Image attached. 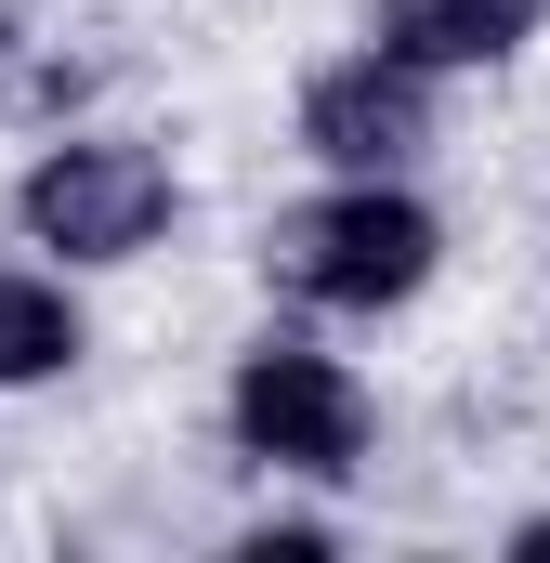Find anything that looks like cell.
Returning a JSON list of instances; mask_svg holds the SVG:
<instances>
[{
  "label": "cell",
  "mask_w": 550,
  "mask_h": 563,
  "mask_svg": "<svg viewBox=\"0 0 550 563\" xmlns=\"http://www.w3.org/2000/svg\"><path fill=\"white\" fill-rule=\"evenodd\" d=\"M275 276L301 288V301H407V288L432 276V210L381 197V184L315 197V210L275 223Z\"/></svg>",
  "instance_id": "cell-1"
},
{
  "label": "cell",
  "mask_w": 550,
  "mask_h": 563,
  "mask_svg": "<svg viewBox=\"0 0 550 563\" xmlns=\"http://www.w3.org/2000/svg\"><path fill=\"white\" fill-rule=\"evenodd\" d=\"M170 223V170L144 144H53L26 170V236L66 250V263H119Z\"/></svg>",
  "instance_id": "cell-2"
},
{
  "label": "cell",
  "mask_w": 550,
  "mask_h": 563,
  "mask_svg": "<svg viewBox=\"0 0 550 563\" xmlns=\"http://www.w3.org/2000/svg\"><path fill=\"white\" fill-rule=\"evenodd\" d=\"M237 432L288 459V472H354V445H367V407H354V380L328 367V354H288L263 341L250 367H237Z\"/></svg>",
  "instance_id": "cell-3"
},
{
  "label": "cell",
  "mask_w": 550,
  "mask_h": 563,
  "mask_svg": "<svg viewBox=\"0 0 550 563\" xmlns=\"http://www.w3.org/2000/svg\"><path fill=\"white\" fill-rule=\"evenodd\" d=\"M301 144L341 157V170H394L432 144V106H419V66L407 53H367V66H328L301 92Z\"/></svg>",
  "instance_id": "cell-4"
},
{
  "label": "cell",
  "mask_w": 550,
  "mask_h": 563,
  "mask_svg": "<svg viewBox=\"0 0 550 563\" xmlns=\"http://www.w3.org/2000/svg\"><path fill=\"white\" fill-rule=\"evenodd\" d=\"M525 40V0H381V53L407 66H485Z\"/></svg>",
  "instance_id": "cell-5"
},
{
  "label": "cell",
  "mask_w": 550,
  "mask_h": 563,
  "mask_svg": "<svg viewBox=\"0 0 550 563\" xmlns=\"http://www.w3.org/2000/svg\"><path fill=\"white\" fill-rule=\"evenodd\" d=\"M66 354H79V314H66L53 288L0 276V380H53Z\"/></svg>",
  "instance_id": "cell-6"
},
{
  "label": "cell",
  "mask_w": 550,
  "mask_h": 563,
  "mask_svg": "<svg viewBox=\"0 0 550 563\" xmlns=\"http://www.w3.org/2000/svg\"><path fill=\"white\" fill-rule=\"evenodd\" d=\"M512 551H525V563H550V511H538V525H525V538H512Z\"/></svg>",
  "instance_id": "cell-7"
}]
</instances>
